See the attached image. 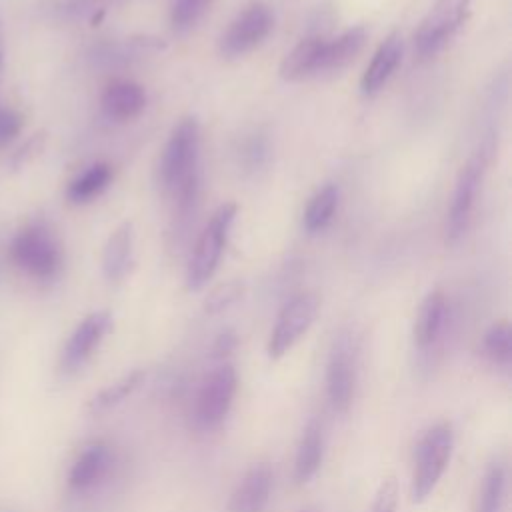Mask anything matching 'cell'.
<instances>
[{"label":"cell","mask_w":512,"mask_h":512,"mask_svg":"<svg viewBox=\"0 0 512 512\" xmlns=\"http://www.w3.org/2000/svg\"><path fill=\"white\" fill-rule=\"evenodd\" d=\"M10 258L14 266L32 280L52 282L62 270L64 250L52 224L36 218L14 234L10 242Z\"/></svg>","instance_id":"cell-1"},{"label":"cell","mask_w":512,"mask_h":512,"mask_svg":"<svg viewBox=\"0 0 512 512\" xmlns=\"http://www.w3.org/2000/svg\"><path fill=\"white\" fill-rule=\"evenodd\" d=\"M200 172V124L198 118L186 116L178 120L164 144L156 168V182L164 194L172 196Z\"/></svg>","instance_id":"cell-2"},{"label":"cell","mask_w":512,"mask_h":512,"mask_svg":"<svg viewBox=\"0 0 512 512\" xmlns=\"http://www.w3.org/2000/svg\"><path fill=\"white\" fill-rule=\"evenodd\" d=\"M236 210H238L236 204L226 202V204L218 206L214 210V214L210 216L208 224L204 226L202 234L196 240V246H194L188 266H186V288L188 290H192V292L202 290L208 284V280L214 276V272L220 264L230 228L234 224Z\"/></svg>","instance_id":"cell-3"},{"label":"cell","mask_w":512,"mask_h":512,"mask_svg":"<svg viewBox=\"0 0 512 512\" xmlns=\"http://www.w3.org/2000/svg\"><path fill=\"white\" fill-rule=\"evenodd\" d=\"M490 152H492V144L484 142L466 160V164L460 168L456 176L450 208L446 214V244L450 246L458 244L470 226L474 204H476V198L486 174V166L490 160Z\"/></svg>","instance_id":"cell-4"},{"label":"cell","mask_w":512,"mask_h":512,"mask_svg":"<svg viewBox=\"0 0 512 512\" xmlns=\"http://www.w3.org/2000/svg\"><path fill=\"white\" fill-rule=\"evenodd\" d=\"M454 448V432L448 422L432 426L420 440L416 450V466L412 474V500L424 502L442 478Z\"/></svg>","instance_id":"cell-5"},{"label":"cell","mask_w":512,"mask_h":512,"mask_svg":"<svg viewBox=\"0 0 512 512\" xmlns=\"http://www.w3.org/2000/svg\"><path fill=\"white\" fill-rule=\"evenodd\" d=\"M468 10L470 0H436L414 34V48L418 56L430 58L440 52L460 30Z\"/></svg>","instance_id":"cell-6"},{"label":"cell","mask_w":512,"mask_h":512,"mask_svg":"<svg viewBox=\"0 0 512 512\" xmlns=\"http://www.w3.org/2000/svg\"><path fill=\"white\" fill-rule=\"evenodd\" d=\"M238 390V376L230 362L218 364L202 382L194 402V422L202 430L216 428L234 402Z\"/></svg>","instance_id":"cell-7"},{"label":"cell","mask_w":512,"mask_h":512,"mask_svg":"<svg viewBox=\"0 0 512 512\" xmlns=\"http://www.w3.org/2000/svg\"><path fill=\"white\" fill-rule=\"evenodd\" d=\"M272 26H274V16L266 4L254 2L246 6L220 36V42H218L220 54L226 58H240L248 54L250 50H254L258 44L264 42Z\"/></svg>","instance_id":"cell-8"},{"label":"cell","mask_w":512,"mask_h":512,"mask_svg":"<svg viewBox=\"0 0 512 512\" xmlns=\"http://www.w3.org/2000/svg\"><path fill=\"white\" fill-rule=\"evenodd\" d=\"M318 314V298L312 292H302L288 300L280 310L268 338V356L282 358L312 326Z\"/></svg>","instance_id":"cell-9"},{"label":"cell","mask_w":512,"mask_h":512,"mask_svg":"<svg viewBox=\"0 0 512 512\" xmlns=\"http://www.w3.org/2000/svg\"><path fill=\"white\" fill-rule=\"evenodd\" d=\"M356 388V342L352 334H340L334 340L326 366V394L330 406L344 414L348 412Z\"/></svg>","instance_id":"cell-10"},{"label":"cell","mask_w":512,"mask_h":512,"mask_svg":"<svg viewBox=\"0 0 512 512\" xmlns=\"http://www.w3.org/2000/svg\"><path fill=\"white\" fill-rule=\"evenodd\" d=\"M110 326H112V316L106 310H98L82 318L62 348L60 364H58L60 372L62 374L78 372L96 352V348L108 334Z\"/></svg>","instance_id":"cell-11"},{"label":"cell","mask_w":512,"mask_h":512,"mask_svg":"<svg viewBox=\"0 0 512 512\" xmlns=\"http://www.w3.org/2000/svg\"><path fill=\"white\" fill-rule=\"evenodd\" d=\"M166 50V42L158 36L152 34H136V36H128V38H120V40H108V42H100L96 44L88 58L96 64V66H104V68H114V66H126L132 62H138L142 58L160 54Z\"/></svg>","instance_id":"cell-12"},{"label":"cell","mask_w":512,"mask_h":512,"mask_svg":"<svg viewBox=\"0 0 512 512\" xmlns=\"http://www.w3.org/2000/svg\"><path fill=\"white\" fill-rule=\"evenodd\" d=\"M272 468L268 462L252 464L236 484L228 512H264L272 492Z\"/></svg>","instance_id":"cell-13"},{"label":"cell","mask_w":512,"mask_h":512,"mask_svg":"<svg viewBox=\"0 0 512 512\" xmlns=\"http://www.w3.org/2000/svg\"><path fill=\"white\" fill-rule=\"evenodd\" d=\"M402 52H404V44H402V36L398 32L388 34L380 42L370 64L366 66V70L362 74V80H360L362 94L372 96L386 86V82L392 78L398 64L402 62Z\"/></svg>","instance_id":"cell-14"},{"label":"cell","mask_w":512,"mask_h":512,"mask_svg":"<svg viewBox=\"0 0 512 512\" xmlns=\"http://www.w3.org/2000/svg\"><path fill=\"white\" fill-rule=\"evenodd\" d=\"M448 324V302L442 290H432L422 300L414 322V344L430 350L444 336Z\"/></svg>","instance_id":"cell-15"},{"label":"cell","mask_w":512,"mask_h":512,"mask_svg":"<svg viewBox=\"0 0 512 512\" xmlns=\"http://www.w3.org/2000/svg\"><path fill=\"white\" fill-rule=\"evenodd\" d=\"M100 106L108 120L128 122L146 108V90L132 80H114L102 92Z\"/></svg>","instance_id":"cell-16"},{"label":"cell","mask_w":512,"mask_h":512,"mask_svg":"<svg viewBox=\"0 0 512 512\" xmlns=\"http://www.w3.org/2000/svg\"><path fill=\"white\" fill-rule=\"evenodd\" d=\"M364 42H366L364 26L348 28L332 40L324 38L316 74H330L346 68L360 54V50L364 48Z\"/></svg>","instance_id":"cell-17"},{"label":"cell","mask_w":512,"mask_h":512,"mask_svg":"<svg viewBox=\"0 0 512 512\" xmlns=\"http://www.w3.org/2000/svg\"><path fill=\"white\" fill-rule=\"evenodd\" d=\"M134 252V228L132 222H122L108 236L102 252V272L106 280L120 282L130 272Z\"/></svg>","instance_id":"cell-18"},{"label":"cell","mask_w":512,"mask_h":512,"mask_svg":"<svg viewBox=\"0 0 512 512\" xmlns=\"http://www.w3.org/2000/svg\"><path fill=\"white\" fill-rule=\"evenodd\" d=\"M110 464L112 452L106 444L96 442L86 446L68 472V486L78 492L96 486L106 476Z\"/></svg>","instance_id":"cell-19"},{"label":"cell","mask_w":512,"mask_h":512,"mask_svg":"<svg viewBox=\"0 0 512 512\" xmlns=\"http://www.w3.org/2000/svg\"><path fill=\"white\" fill-rule=\"evenodd\" d=\"M322 454H324L322 428L316 420H310L300 436L296 458H294L296 484H306L316 476V472L322 464Z\"/></svg>","instance_id":"cell-20"},{"label":"cell","mask_w":512,"mask_h":512,"mask_svg":"<svg viewBox=\"0 0 512 512\" xmlns=\"http://www.w3.org/2000/svg\"><path fill=\"white\" fill-rule=\"evenodd\" d=\"M324 38L320 34H312L302 38L282 60L280 64V76L284 80H300L306 76H316L320 50H322Z\"/></svg>","instance_id":"cell-21"},{"label":"cell","mask_w":512,"mask_h":512,"mask_svg":"<svg viewBox=\"0 0 512 512\" xmlns=\"http://www.w3.org/2000/svg\"><path fill=\"white\" fill-rule=\"evenodd\" d=\"M146 378V372L142 368H136V370H130L128 374H124L122 378H118L116 382L108 384L106 388H102L100 392H96L88 404H86V410L94 416L98 414H104L112 408H116L118 404H122L128 396H132L140 384L144 382Z\"/></svg>","instance_id":"cell-22"},{"label":"cell","mask_w":512,"mask_h":512,"mask_svg":"<svg viewBox=\"0 0 512 512\" xmlns=\"http://www.w3.org/2000/svg\"><path fill=\"white\" fill-rule=\"evenodd\" d=\"M112 180V168L106 162H96L80 172L66 188V198L72 204H86L100 196Z\"/></svg>","instance_id":"cell-23"},{"label":"cell","mask_w":512,"mask_h":512,"mask_svg":"<svg viewBox=\"0 0 512 512\" xmlns=\"http://www.w3.org/2000/svg\"><path fill=\"white\" fill-rule=\"evenodd\" d=\"M338 198H340V192H338V186L334 184H326L322 186L308 202L306 210H304V218H302V226L306 232L310 234H316L320 230H324L332 218H334V212H336V206H338Z\"/></svg>","instance_id":"cell-24"},{"label":"cell","mask_w":512,"mask_h":512,"mask_svg":"<svg viewBox=\"0 0 512 512\" xmlns=\"http://www.w3.org/2000/svg\"><path fill=\"white\" fill-rule=\"evenodd\" d=\"M506 480V464L502 460H494L492 464H488L474 512H500L506 494Z\"/></svg>","instance_id":"cell-25"},{"label":"cell","mask_w":512,"mask_h":512,"mask_svg":"<svg viewBox=\"0 0 512 512\" xmlns=\"http://www.w3.org/2000/svg\"><path fill=\"white\" fill-rule=\"evenodd\" d=\"M482 354L500 368H508L512 362V330L506 320L494 322L482 338Z\"/></svg>","instance_id":"cell-26"},{"label":"cell","mask_w":512,"mask_h":512,"mask_svg":"<svg viewBox=\"0 0 512 512\" xmlns=\"http://www.w3.org/2000/svg\"><path fill=\"white\" fill-rule=\"evenodd\" d=\"M132 0H62L60 12L74 22H94Z\"/></svg>","instance_id":"cell-27"},{"label":"cell","mask_w":512,"mask_h":512,"mask_svg":"<svg viewBox=\"0 0 512 512\" xmlns=\"http://www.w3.org/2000/svg\"><path fill=\"white\" fill-rule=\"evenodd\" d=\"M214 0H174L170 8V26L174 32L184 34L192 30L204 14L210 10Z\"/></svg>","instance_id":"cell-28"},{"label":"cell","mask_w":512,"mask_h":512,"mask_svg":"<svg viewBox=\"0 0 512 512\" xmlns=\"http://www.w3.org/2000/svg\"><path fill=\"white\" fill-rule=\"evenodd\" d=\"M240 164L246 172H258L268 164L270 158V144L268 138L262 132H252L248 138L242 140L240 150H238Z\"/></svg>","instance_id":"cell-29"},{"label":"cell","mask_w":512,"mask_h":512,"mask_svg":"<svg viewBox=\"0 0 512 512\" xmlns=\"http://www.w3.org/2000/svg\"><path fill=\"white\" fill-rule=\"evenodd\" d=\"M244 292V284L238 282V280H230V282H224L220 286H216L208 298L204 300V312L206 314H220L224 312L226 308H230L234 302L240 300Z\"/></svg>","instance_id":"cell-30"},{"label":"cell","mask_w":512,"mask_h":512,"mask_svg":"<svg viewBox=\"0 0 512 512\" xmlns=\"http://www.w3.org/2000/svg\"><path fill=\"white\" fill-rule=\"evenodd\" d=\"M396 504H398V482L392 476H388L386 480H382L368 512H396Z\"/></svg>","instance_id":"cell-31"},{"label":"cell","mask_w":512,"mask_h":512,"mask_svg":"<svg viewBox=\"0 0 512 512\" xmlns=\"http://www.w3.org/2000/svg\"><path fill=\"white\" fill-rule=\"evenodd\" d=\"M22 124L24 120L16 110L0 104V148L8 146L20 134Z\"/></svg>","instance_id":"cell-32"},{"label":"cell","mask_w":512,"mask_h":512,"mask_svg":"<svg viewBox=\"0 0 512 512\" xmlns=\"http://www.w3.org/2000/svg\"><path fill=\"white\" fill-rule=\"evenodd\" d=\"M44 142H46V134L44 132H38L34 134L30 140L24 142V146H20V150L14 154V160H12V166L20 168L24 166L26 162H30L34 156H38V152L44 148Z\"/></svg>","instance_id":"cell-33"},{"label":"cell","mask_w":512,"mask_h":512,"mask_svg":"<svg viewBox=\"0 0 512 512\" xmlns=\"http://www.w3.org/2000/svg\"><path fill=\"white\" fill-rule=\"evenodd\" d=\"M236 344H238V338H236V334L232 330H226V332L218 334V338L212 344V358L224 360L226 356H230L234 352Z\"/></svg>","instance_id":"cell-34"},{"label":"cell","mask_w":512,"mask_h":512,"mask_svg":"<svg viewBox=\"0 0 512 512\" xmlns=\"http://www.w3.org/2000/svg\"><path fill=\"white\" fill-rule=\"evenodd\" d=\"M4 24H2V18H0V82H2V76H4Z\"/></svg>","instance_id":"cell-35"},{"label":"cell","mask_w":512,"mask_h":512,"mask_svg":"<svg viewBox=\"0 0 512 512\" xmlns=\"http://www.w3.org/2000/svg\"><path fill=\"white\" fill-rule=\"evenodd\" d=\"M302 512H314V510H302Z\"/></svg>","instance_id":"cell-36"},{"label":"cell","mask_w":512,"mask_h":512,"mask_svg":"<svg viewBox=\"0 0 512 512\" xmlns=\"http://www.w3.org/2000/svg\"><path fill=\"white\" fill-rule=\"evenodd\" d=\"M2 512H14V510H2Z\"/></svg>","instance_id":"cell-37"}]
</instances>
